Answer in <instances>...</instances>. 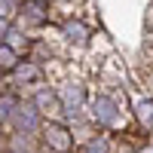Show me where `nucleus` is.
<instances>
[{
	"instance_id": "nucleus-1",
	"label": "nucleus",
	"mask_w": 153,
	"mask_h": 153,
	"mask_svg": "<svg viewBox=\"0 0 153 153\" xmlns=\"http://www.w3.org/2000/svg\"><path fill=\"white\" fill-rule=\"evenodd\" d=\"M86 123L95 132L120 135L126 129H132V107H129V92L123 86L98 83V89H89V104H86Z\"/></svg>"
},
{
	"instance_id": "nucleus-2",
	"label": "nucleus",
	"mask_w": 153,
	"mask_h": 153,
	"mask_svg": "<svg viewBox=\"0 0 153 153\" xmlns=\"http://www.w3.org/2000/svg\"><path fill=\"white\" fill-rule=\"evenodd\" d=\"M55 31H58V37H61V43L65 46H71V49H89L95 43V37H98V31H95V22L92 19H86L80 9H68L65 16H55Z\"/></svg>"
},
{
	"instance_id": "nucleus-3",
	"label": "nucleus",
	"mask_w": 153,
	"mask_h": 153,
	"mask_svg": "<svg viewBox=\"0 0 153 153\" xmlns=\"http://www.w3.org/2000/svg\"><path fill=\"white\" fill-rule=\"evenodd\" d=\"M37 144L43 153H76L74 126L65 120H43L40 132H37Z\"/></svg>"
},
{
	"instance_id": "nucleus-4",
	"label": "nucleus",
	"mask_w": 153,
	"mask_h": 153,
	"mask_svg": "<svg viewBox=\"0 0 153 153\" xmlns=\"http://www.w3.org/2000/svg\"><path fill=\"white\" fill-rule=\"evenodd\" d=\"M12 22L25 28L28 34H40L43 28L55 22V6L49 0H19L16 12H12Z\"/></svg>"
},
{
	"instance_id": "nucleus-5",
	"label": "nucleus",
	"mask_w": 153,
	"mask_h": 153,
	"mask_svg": "<svg viewBox=\"0 0 153 153\" xmlns=\"http://www.w3.org/2000/svg\"><path fill=\"white\" fill-rule=\"evenodd\" d=\"M126 92H129V107H132L135 126H138L141 132L153 135V98H150V92L135 80V76L126 83Z\"/></svg>"
},
{
	"instance_id": "nucleus-6",
	"label": "nucleus",
	"mask_w": 153,
	"mask_h": 153,
	"mask_svg": "<svg viewBox=\"0 0 153 153\" xmlns=\"http://www.w3.org/2000/svg\"><path fill=\"white\" fill-rule=\"evenodd\" d=\"M6 126L12 132H22V135H37L40 132V126H43V117H40V110L34 107V101L28 98H19V104H16V110L9 113V120H6Z\"/></svg>"
},
{
	"instance_id": "nucleus-7",
	"label": "nucleus",
	"mask_w": 153,
	"mask_h": 153,
	"mask_svg": "<svg viewBox=\"0 0 153 153\" xmlns=\"http://www.w3.org/2000/svg\"><path fill=\"white\" fill-rule=\"evenodd\" d=\"M31 101H34V107L40 110V117L43 120H65V113H61V98H58V89L52 86V83H37L34 86V95H31Z\"/></svg>"
},
{
	"instance_id": "nucleus-8",
	"label": "nucleus",
	"mask_w": 153,
	"mask_h": 153,
	"mask_svg": "<svg viewBox=\"0 0 153 153\" xmlns=\"http://www.w3.org/2000/svg\"><path fill=\"white\" fill-rule=\"evenodd\" d=\"M76 153H113V135H107V132L86 135L83 141L76 144Z\"/></svg>"
},
{
	"instance_id": "nucleus-9",
	"label": "nucleus",
	"mask_w": 153,
	"mask_h": 153,
	"mask_svg": "<svg viewBox=\"0 0 153 153\" xmlns=\"http://www.w3.org/2000/svg\"><path fill=\"white\" fill-rule=\"evenodd\" d=\"M19 61H22V55L16 52V49H12L9 43H0V76H9Z\"/></svg>"
},
{
	"instance_id": "nucleus-10",
	"label": "nucleus",
	"mask_w": 153,
	"mask_h": 153,
	"mask_svg": "<svg viewBox=\"0 0 153 153\" xmlns=\"http://www.w3.org/2000/svg\"><path fill=\"white\" fill-rule=\"evenodd\" d=\"M135 80H138V83H141L144 89L150 86V98H153V68L147 65V61H144V65H141V68H135Z\"/></svg>"
},
{
	"instance_id": "nucleus-11",
	"label": "nucleus",
	"mask_w": 153,
	"mask_h": 153,
	"mask_svg": "<svg viewBox=\"0 0 153 153\" xmlns=\"http://www.w3.org/2000/svg\"><path fill=\"white\" fill-rule=\"evenodd\" d=\"M144 58H147V65L153 68V31H150V37H147V43H144Z\"/></svg>"
},
{
	"instance_id": "nucleus-12",
	"label": "nucleus",
	"mask_w": 153,
	"mask_h": 153,
	"mask_svg": "<svg viewBox=\"0 0 153 153\" xmlns=\"http://www.w3.org/2000/svg\"><path fill=\"white\" fill-rule=\"evenodd\" d=\"M9 28H12V19H6V16H0V43L6 40V34H9Z\"/></svg>"
}]
</instances>
